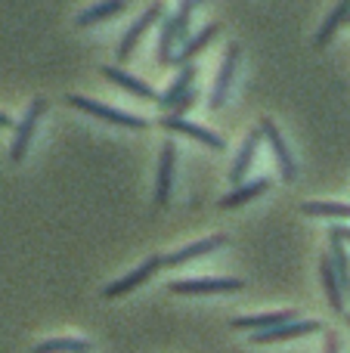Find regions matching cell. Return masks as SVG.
<instances>
[{"mask_svg": "<svg viewBox=\"0 0 350 353\" xmlns=\"http://www.w3.org/2000/svg\"><path fill=\"white\" fill-rule=\"evenodd\" d=\"M103 74H105V78H109V81H115L118 87H124V90H127V93H134V97H140V99H161L158 93H155L149 84H143V81H136L134 74H124L121 68H112V65H105V68H103Z\"/></svg>", "mask_w": 350, "mask_h": 353, "instance_id": "cell-15", "label": "cell"}, {"mask_svg": "<svg viewBox=\"0 0 350 353\" xmlns=\"http://www.w3.org/2000/svg\"><path fill=\"white\" fill-rule=\"evenodd\" d=\"M47 112V99H41L37 97L34 103L28 105V112H25V118L16 124V137H12V149H10V159L16 161H22L25 159V152H28V146H31V137H34V128H37V118Z\"/></svg>", "mask_w": 350, "mask_h": 353, "instance_id": "cell-2", "label": "cell"}, {"mask_svg": "<svg viewBox=\"0 0 350 353\" xmlns=\"http://www.w3.org/2000/svg\"><path fill=\"white\" fill-rule=\"evenodd\" d=\"M161 267H165V263H161V257H149V261H143L134 273H127V276H121V279H115L112 285H105L103 294H105V298H121V294L134 292L136 285H143V282H146L149 276H152L155 270H161Z\"/></svg>", "mask_w": 350, "mask_h": 353, "instance_id": "cell-4", "label": "cell"}, {"mask_svg": "<svg viewBox=\"0 0 350 353\" xmlns=\"http://www.w3.org/2000/svg\"><path fill=\"white\" fill-rule=\"evenodd\" d=\"M260 134H264L267 143H270L273 159H276L282 180H295V174H298V171H295V159H291V152H289V146H285V140H282V134H279V128L270 121V118H264V121H260Z\"/></svg>", "mask_w": 350, "mask_h": 353, "instance_id": "cell-3", "label": "cell"}, {"mask_svg": "<svg viewBox=\"0 0 350 353\" xmlns=\"http://www.w3.org/2000/svg\"><path fill=\"white\" fill-rule=\"evenodd\" d=\"M329 261H332L335 276H338V282H341V292H347V298H350V257L344 251V242L335 236H332V257H329Z\"/></svg>", "mask_w": 350, "mask_h": 353, "instance_id": "cell-20", "label": "cell"}, {"mask_svg": "<svg viewBox=\"0 0 350 353\" xmlns=\"http://www.w3.org/2000/svg\"><path fill=\"white\" fill-rule=\"evenodd\" d=\"M332 236L341 239V242H344V239L350 242V230H347V226H332Z\"/></svg>", "mask_w": 350, "mask_h": 353, "instance_id": "cell-27", "label": "cell"}, {"mask_svg": "<svg viewBox=\"0 0 350 353\" xmlns=\"http://www.w3.org/2000/svg\"><path fill=\"white\" fill-rule=\"evenodd\" d=\"M192 81H196V65H183V68H180L177 78H174L171 84H167V90L161 93L158 103L165 105V109H174V105H177L180 99H183L186 93L192 90Z\"/></svg>", "mask_w": 350, "mask_h": 353, "instance_id": "cell-13", "label": "cell"}, {"mask_svg": "<svg viewBox=\"0 0 350 353\" xmlns=\"http://www.w3.org/2000/svg\"><path fill=\"white\" fill-rule=\"evenodd\" d=\"M344 19H350V3H338L332 12L326 16V22H322V28L316 31V50H322V47H329L332 43V34L338 31V25L344 22Z\"/></svg>", "mask_w": 350, "mask_h": 353, "instance_id": "cell-17", "label": "cell"}, {"mask_svg": "<svg viewBox=\"0 0 350 353\" xmlns=\"http://www.w3.org/2000/svg\"><path fill=\"white\" fill-rule=\"evenodd\" d=\"M90 344L81 341V338H50L43 344H34L31 353H87Z\"/></svg>", "mask_w": 350, "mask_h": 353, "instance_id": "cell-21", "label": "cell"}, {"mask_svg": "<svg viewBox=\"0 0 350 353\" xmlns=\"http://www.w3.org/2000/svg\"><path fill=\"white\" fill-rule=\"evenodd\" d=\"M313 332H320V323H313V319H295V323H285V325H279V329L258 332L251 341L254 344H273V341H289V338L313 335Z\"/></svg>", "mask_w": 350, "mask_h": 353, "instance_id": "cell-7", "label": "cell"}, {"mask_svg": "<svg viewBox=\"0 0 350 353\" xmlns=\"http://www.w3.org/2000/svg\"><path fill=\"white\" fill-rule=\"evenodd\" d=\"M236 65H239V43H229L227 56H223V62H220V72H217L214 90H211V109H220L223 105V99H227V93H229V84H233Z\"/></svg>", "mask_w": 350, "mask_h": 353, "instance_id": "cell-6", "label": "cell"}, {"mask_svg": "<svg viewBox=\"0 0 350 353\" xmlns=\"http://www.w3.org/2000/svg\"><path fill=\"white\" fill-rule=\"evenodd\" d=\"M301 211L307 217H347L350 220V205H338V201H304Z\"/></svg>", "mask_w": 350, "mask_h": 353, "instance_id": "cell-22", "label": "cell"}, {"mask_svg": "<svg viewBox=\"0 0 350 353\" xmlns=\"http://www.w3.org/2000/svg\"><path fill=\"white\" fill-rule=\"evenodd\" d=\"M223 245H227V236H211V239H202V242H196V245H186V248H180V251H174V254L161 257V263H165V267H180V263L192 261V257L211 254V251L223 248Z\"/></svg>", "mask_w": 350, "mask_h": 353, "instance_id": "cell-11", "label": "cell"}, {"mask_svg": "<svg viewBox=\"0 0 350 353\" xmlns=\"http://www.w3.org/2000/svg\"><path fill=\"white\" fill-rule=\"evenodd\" d=\"M174 43H177V28H174V16L161 19V34H158V65H167V62H174L171 50Z\"/></svg>", "mask_w": 350, "mask_h": 353, "instance_id": "cell-23", "label": "cell"}, {"mask_svg": "<svg viewBox=\"0 0 350 353\" xmlns=\"http://www.w3.org/2000/svg\"><path fill=\"white\" fill-rule=\"evenodd\" d=\"M298 313L295 310H279V313H260V316H239L233 319V329H251L254 335L258 332H270V329H279L285 323H295Z\"/></svg>", "mask_w": 350, "mask_h": 353, "instance_id": "cell-9", "label": "cell"}, {"mask_svg": "<svg viewBox=\"0 0 350 353\" xmlns=\"http://www.w3.org/2000/svg\"><path fill=\"white\" fill-rule=\"evenodd\" d=\"M165 124L167 130H180V134H186V137H192V140H198V143H205L208 149H227V140H220L217 134H211V130H205V128H198V124H189V121H183V118H165Z\"/></svg>", "mask_w": 350, "mask_h": 353, "instance_id": "cell-12", "label": "cell"}, {"mask_svg": "<svg viewBox=\"0 0 350 353\" xmlns=\"http://www.w3.org/2000/svg\"><path fill=\"white\" fill-rule=\"evenodd\" d=\"M118 12H124V3H99V6H93V10L81 12V16L74 19V25H78V28H87V25L112 19V16H118Z\"/></svg>", "mask_w": 350, "mask_h": 353, "instance_id": "cell-24", "label": "cell"}, {"mask_svg": "<svg viewBox=\"0 0 350 353\" xmlns=\"http://www.w3.org/2000/svg\"><path fill=\"white\" fill-rule=\"evenodd\" d=\"M189 19H192V3H180L177 16H174V28H177V41H189Z\"/></svg>", "mask_w": 350, "mask_h": 353, "instance_id": "cell-25", "label": "cell"}, {"mask_svg": "<svg viewBox=\"0 0 350 353\" xmlns=\"http://www.w3.org/2000/svg\"><path fill=\"white\" fill-rule=\"evenodd\" d=\"M161 19V6L158 3H152L146 12L140 16V22H134L127 28V34H124V41H121V47H118V59H127L130 53H134V47H136V41H140L143 34H146V28H152L155 22Z\"/></svg>", "mask_w": 350, "mask_h": 353, "instance_id": "cell-10", "label": "cell"}, {"mask_svg": "<svg viewBox=\"0 0 350 353\" xmlns=\"http://www.w3.org/2000/svg\"><path fill=\"white\" fill-rule=\"evenodd\" d=\"M260 130H251V134L245 137V146H242V152H239V159L233 161V171H229V180L233 183H242L245 180V174H248V168H251V161H254V155H258V146H260Z\"/></svg>", "mask_w": 350, "mask_h": 353, "instance_id": "cell-14", "label": "cell"}, {"mask_svg": "<svg viewBox=\"0 0 350 353\" xmlns=\"http://www.w3.org/2000/svg\"><path fill=\"white\" fill-rule=\"evenodd\" d=\"M171 294H217V292H239L242 279H180L171 282Z\"/></svg>", "mask_w": 350, "mask_h": 353, "instance_id": "cell-5", "label": "cell"}, {"mask_svg": "<svg viewBox=\"0 0 350 353\" xmlns=\"http://www.w3.org/2000/svg\"><path fill=\"white\" fill-rule=\"evenodd\" d=\"M267 186H270V180H251V183H242V186H236L229 195H223V199H220V208H239V205H245L248 199L260 195Z\"/></svg>", "mask_w": 350, "mask_h": 353, "instance_id": "cell-19", "label": "cell"}, {"mask_svg": "<svg viewBox=\"0 0 350 353\" xmlns=\"http://www.w3.org/2000/svg\"><path fill=\"white\" fill-rule=\"evenodd\" d=\"M326 353H338V338H335V335L326 338Z\"/></svg>", "mask_w": 350, "mask_h": 353, "instance_id": "cell-28", "label": "cell"}, {"mask_svg": "<svg viewBox=\"0 0 350 353\" xmlns=\"http://www.w3.org/2000/svg\"><path fill=\"white\" fill-rule=\"evenodd\" d=\"M214 37H217V25H205V28L198 31V34H192L189 41H186L183 47H180V53L174 56V62H177V65H186V62H189L192 56L202 53V50L208 47V43L214 41Z\"/></svg>", "mask_w": 350, "mask_h": 353, "instance_id": "cell-16", "label": "cell"}, {"mask_svg": "<svg viewBox=\"0 0 350 353\" xmlns=\"http://www.w3.org/2000/svg\"><path fill=\"white\" fill-rule=\"evenodd\" d=\"M196 93H198V90H189V93H186V97H183V99H180V103H177V105H174V115H171V118H180V115H183V112H186V109H189V105H192V103H196Z\"/></svg>", "mask_w": 350, "mask_h": 353, "instance_id": "cell-26", "label": "cell"}, {"mask_svg": "<svg viewBox=\"0 0 350 353\" xmlns=\"http://www.w3.org/2000/svg\"><path fill=\"white\" fill-rule=\"evenodd\" d=\"M12 124V118L10 115H3V112H0V128H10Z\"/></svg>", "mask_w": 350, "mask_h": 353, "instance_id": "cell-29", "label": "cell"}, {"mask_svg": "<svg viewBox=\"0 0 350 353\" xmlns=\"http://www.w3.org/2000/svg\"><path fill=\"white\" fill-rule=\"evenodd\" d=\"M347 323H350V316H347Z\"/></svg>", "mask_w": 350, "mask_h": 353, "instance_id": "cell-30", "label": "cell"}, {"mask_svg": "<svg viewBox=\"0 0 350 353\" xmlns=\"http://www.w3.org/2000/svg\"><path fill=\"white\" fill-rule=\"evenodd\" d=\"M65 103L74 105V109H81V112H87V115L99 118V121L121 124V128H134V130L146 128V121H143L140 115H127V112H118V109H112V105H99V103H93V99H87V97H74V93H72Z\"/></svg>", "mask_w": 350, "mask_h": 353, "instance_id": "cell-1", "label": "cell"}, {"mask_svg": "<svg viewBox=\"0 0 350 353\" xmlns=\"http://www.w3.org/2000/svg\"><path fill=\"white\" fill-rule=\"evenodd\" d=\"M320 273H322V288H326V298H329V304H332V310H341V307H344V292H341V282H338V276H335V267L329 257H322Z\"/></svg>", "mask_w": 350, "mask_h": 353, "instance_id": "cell-18", "label": "cell"}, {"mask_svg": "<svg viewBox=\"0 0 350 353\" xmlns=\"http://www.w3.org/2000/svg\"><path fill=\"white\" fill-rule=\"evenodd\" d=\"M174 161H177L174 143H165V149H161V159H158V180H155V208H165L167 199H171Z\"/></svg>", "mask_w": 350, "mask_h": 353, "instance_id": "cell-8", "label": "cell"}]
</instances>
